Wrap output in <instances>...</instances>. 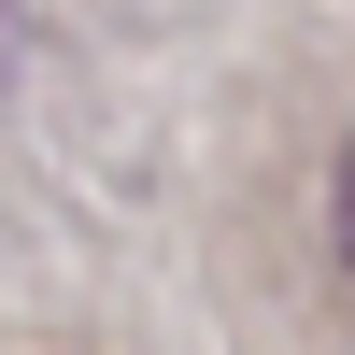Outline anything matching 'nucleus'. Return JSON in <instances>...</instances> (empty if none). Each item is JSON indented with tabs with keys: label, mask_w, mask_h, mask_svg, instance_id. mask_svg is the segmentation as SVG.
Wrapping results in <instances>:
<instances>
[{
	"label": "nucleus",
	"mask_w": 355,
	"mask_h": 355,
	"mask_svg": "<svg viewBox=\"0 0 355 355\" xmlns=\"http://www.w3.org/2000/svg\"><path fill=\"white\" fill-rule=\"evenodd\" d=\"M327 242H341V284H355V142H341V185H327Z\"/></svg>",
	"instance_id": "obj_1"
},
{
	"label": "nucleus",
	"mask_w": 355,
	"mask_h": 355,
	"mask_svg": "<svg viewBox=\"0 0 355 355\" xmlns=\"http://www.w3.org/2000/svg\"><path fill=\"white\" fill-rule=\"evenodd\" d=\"M0 71H15V0H0Z\"/></svg>",
	"instance_id": "obj_2"
}]
</instances>
